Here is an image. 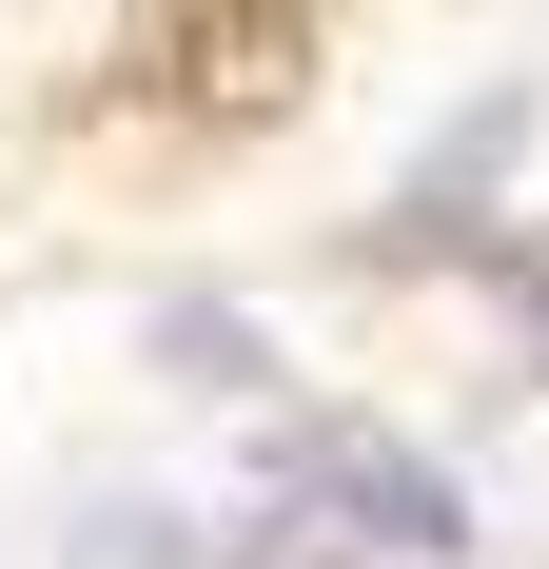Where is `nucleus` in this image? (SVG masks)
<instances>
[{
    "label": "nucleus",
    "instance_id": "1",
    "mask_svg": "<svg viewBox=\"0 0 549 569\" xmlns=\"http://www.w3.org/2000/svg\"><path fill=\"white\" fill-rule=\"evenodd\" d=\"M274 511L353 530V550H471V491L412 432H373V412H274Z\"/></svg>",
    "mask_w": 549,
    "mask_h": 569
},
{
    "label": "nucleus",
    "instance_id": "2",
    "mask_svg": "<svg viewBox=\"0 0 549 569\" xmlns=\"http://www.w3.org/2000/svg\"><path fill=\"white\" fill-rule=\"evenodd\" d=\"M138 59L197 118H274V79L315 59V0H138Z\"/></svg>",
    "mask_w": 549,
    "mask_h": 569
},
{
    "label": "nucleus",
    "instance_id": "3",
    "mask_svg": "<svg viewBox=\"0 0 549 569\" xmlns=\"http://www.w3.org/2000/svg\"><path fill=\"white\" fill-rule=\"evenodd\" d=\"M79 569H217V550H197L177 511H138V491H118V511H79Z\"/></svg>",
    "mask_w": 549,
    "mask_h": 569
},
{
    "label": "nucleus",
    "instance_id": "4",
    "mask_svg": "<svg viewBox=\"0 0 549 569\" xmlns=\"http://www.w3.org/2000/svg\"><path fill=\"white\" fill-rule=\"evenodd\" d=\"M158 353H177V373H197V393H256V335H236L217 295H177V315H158Z\"/></svg>",
    "mask_w": 549,
    "mask_h": 569
}]
</instances>
